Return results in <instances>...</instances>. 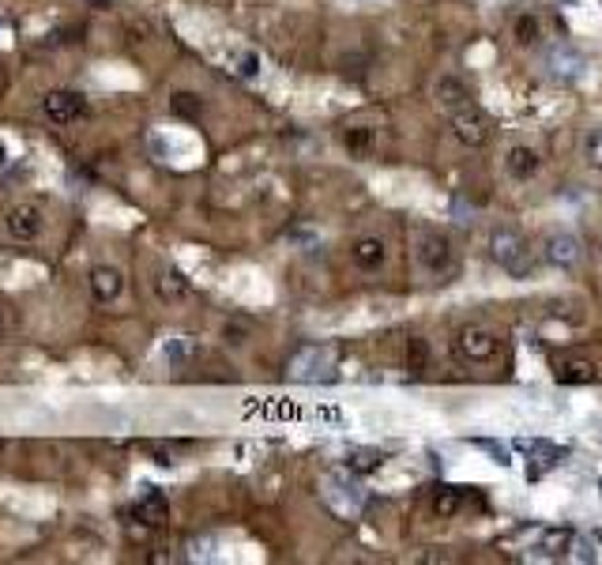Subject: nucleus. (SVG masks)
I'll return each mask as SVG.
<instances>
[{
  "label": "nucleus",
  "mask_w": 602,
  "mask_h": 565,
  "mask_svg": "<svg viewBox=\"0 0 602 565\" xmlns=\"http://www.w3.org/2000/svg\"><path fill=\"white\" fill-rule=\"evenodd\" d=\"M467 99H471V91L459 84L455 76H445V80L437 84V102H440V109H445V114H448V109H455V106H463Z\"/></svg>",
  "instance_id": "17"
},
{
  "label": "nucleus",
  "mask_w": 602,
  "mask_h": 565,
  "mask_svg": "<svg viewBox=\"0 0 602 565\" xmlns=\"http://www.w3.org/2000/svg\"><path fill=\"white\" fill-rule=\"evenodd\" d=\"M543 253L546 260L553 264V268H576V264L583 260V242L576 238V234H568V230H553L546 234V245H543Z\"/></svg>",
  "instance_id": "7"
},
{
  "label": "nucleus",
  "mask_w": 602,
  "mask_h": 565,
  "mask_svg": "<svg viewBox=\"0 0 602 565\" xmlns=\"http://www.w3.org/2000/svg\"><path fill=\"white\" fill-rule=\"evenodd\" d=\"M42 109L53 124H72L79 117H87V99L79 91H50L42 99Z\"/></svg>",
  "instance_id": "6"
},
{
  "label": "nucleus",
  "mask_w": 602,
  "mask_h": 565,
  "mask_svg": "<svg viewBox=\"0 0 602 565\" xmlns=\"http://www.w3.org/2000/svg\"><path fill=\"white\" fill-rule=\"evenodd\" d=\"M407 362H410V373H425L430 370V347H425V339H410L407 343Z\"/></svg>",
  "instance_id": "20"
},
{
  "label": "nucleus",
  "mask_w": 602,
  "mask_h": 565,
  "mask_svg": "<svg viewBox=\"0 0 602 565\" xmlns=\"http://www.w3.org/2000/svg\"><path fill=\"white\" fill-rule=\"evenodd\" d=\"M87 282H91V294L99 298V302H117V298L124 294V275H121L117 268H109V264L91 268Z\"/></svg>",
  "instance_id": "12"
},
{
  "label": "nucleus",
  "mask_w": 602,
  "mask_h": 565,
  "mask_svg": "<svg viewBox=\"0 0 602 565\" xmlns=\"http://www.w3.org/2000/svg\"><path fill=\"white\" fill-rule=\"evenodd\" d=\"M583 68H588V60H583L576 50H568V45H553V50L546 53V72L553 76V80H561V84L580 80Z\"/></svg>",
  "instance_id": "8"
},
{
  "label": "nucleus",
  "mask_w": 602,
  "mask_h": 565,
  "mask_svg": "<svg viewBox=\"0 0 602 565\" xmlns=\"http://www.w3.org/2000/svg\"><path fill=\"white\" fill-rule=\"evenodd\" d=\"M351 260L358 264L361 272H380V268H384V260H388V245H384V238H376V234H361V238H354V245H351Z\"/></svg>",
  "instance_id": "11"
},
{
  "label": "nucleus",
  "mask_w": 602,
  "mask_h": 565,
  "mask_svg": "<svg viewBox=\"0 0 602 565\" xmlns=\"http://www.w3.org/2000/svg\"><path fill=\"white\" fill-rule=\"evenodd\" d=\"M170 109H173L178 117L196 121L200 109H203V102H200V94H193V91H178V94H173V102H170Z\"/></svg>",
  "instance_id": "19"
},
{
  "label": "nucleus",
  "mask_w": 602,
  "mask_h": 565,
  "mask_svg": "<svg viewBox=\"0 0 602 565\" xmlns=\"http://www.w3.org/2000/svg\"><path fill=\"white\" fill-rule=\"evenodd\" d=\"M154 290L166 298V302H181V298L188 294V279H185V272L181 268H166L162 275L154 279Z\"/></svg>",
  "instance_id": "16"
},
{
  "label": "nucleus",
  "mask_w": 602,
  "mask_h": 565,
  "mask_svg": "<svg viewBox=\"0 0 602 565\" xmlns=\"http://www.w3.org/2000/svg\"><path fill=\"white\" fill-rule=\"evenodd\" d=\"M0 336H4V317H0Z\"/></svg>",
  "instance_id": "27"
},
{
  "label": "nucleus",
  "mask_w": 602,
  "mask_h": 565,
  "mask_svg": "<svg viewBox=\"0 0 602 565\" xmlns=\"http://www.w3.org/2000/svg\"><path fill=\"white\" fill-rule=\"evenodd\" d=\"M595 543H598V546H602V528H598V531H595Z\"/></svg>",
  "instance_id": "26"
},
{
  "label": "nucleus",
  "mask_w": 602,
  "mask_h": 565,
  "mask_svg": "<svg viewBox=\"0 0 602 565\" xmlns=\"http://www.w3.org/2000/svg\"><path fill=\"white\" fill-rule=\"evenodd\" d=\"M595 377H598V370L588 358H565L558 366V381H565V385H591Z\"/></svg>",
  "instance_id": "15"
},
{
  "label": "nucleus",
  "mask_w": 602,
  "mask_h": 565,
  "mask_svg": "<svg viewBox=\"0 0 602 565\" xmlns=\"http://www.w3.org/2000/svg\"><path fill=\"white\" fill-rule=\"evenodd\" d=\"M455 351L467 358V362H494V358H501L504 351V343L501 336L494 332V328H486V324H467V328H459L455 332Z\"/></svg>",
  "instance_id": "4"
},
{
  "label": "nucleus",
  "mask_w": 602,
  "mask_h": 565,
  "mask_svg": "<svg viewBox=\"0 0 602 565\" xmlns=\"http://www.w3.org/2000/svg\"><path fill=\"white\" fill-rule=\"evenodd\" d=\"M132 516H136L139 524H147V528L162 524V521H166V497L158 494V490H147V494L132 505Z\"/></svg>",
  "instance_id": "13"
},
{
  "label": "nucleus",
  "mask_w": 602,
  "mask_h": 565,
  "mask_svg": "<svg viewBox=\"0 0 602 565\" xmlns=\"http://www.w3.org/2000/svg\"><path fill=\"white\" fill-rule=\"evenodd\" d=\"M455 509H459V494H452V490L437 494V501H433V513H437V516H452Z\"/></svg>",
  "instance_id": "24"
},
{
  "label": "nucleus",
  "mask_w": 602,
  "mask_h": 565,
  "mask_svg": "<svg viewBox=\"0 0 602 565\" xmlns=\"http://www.w3.org/2000/svg\"><path fill=\"white\" fill-rule=\"evenodd\" d=\"M4 163H8V147H4V144H0V166H4Z\"/></svg>",
  "instance_id": "25"
},
{
  "label": "nucleus",
  "mask_w": 602,
  "mask_h": 565,
  "mask_svg": "<svg viewBox=\"0 0 602 565\" xmlns=\"http://www.w3.org/2000/svg\"><path fill=\"white\" fill-rule=\"evenodd\" d=\"M504 170H509L512 181H531V178H538V170H543V155L527 144H512L504 151Z\"/></svg>",
  "instance_id": "9"
},
{
  "label": "nucleus",
  "mask_w": 602,
  "mask_h": 565,
  "mask_svg": "<svg viewBox=\"0 0 602 565\" xmlns=\"http://www.w3.org/2000/svg\"><path fill=\"white\" fill-rule=\"evenodd\" d=\"M336 366H339V351L336 347H305V351L294 354L290 377L294 381L321 385V381H331V377H336Z\"/></svg>",
  "instance_id": "5"
},
{
  "label": "nucleus",
  "mask_w": 602,
  "mask_h": 565,
  "mask_svg": "<svg viewBox=\"0 0 602 565\" xmlns=\"http://www.w3.org/2000/svg\"><path fill=\"white\" fill-rule=\"evenodd\" d=\"M351 467L354 471H376L380 467V452H366V449L351 452Z\"/></svg>",
  "instance_id": "23"
},
{
  "label": "nucleus",
  "mask_w": 602,
  "mask_h": 565,
  "mask_svg": "<svg viewBox=\"0 0 602 565\" xmlns=\"http://www.w3.org/2000/svg\"><path fill=\"white\" fill-rule=\"evenodd\" d=\"M448 124H452V136L459 139V144H467V147H486L489 136H494V121H489L486 109L479 102H471V99L463 106L448 109Z\"/></svg>",
  "instance_id": "3"
},
{
  "label": "nucleus",
  "mask_w": 602,
  "mask_h": 565,
  "mask_svg": "<svg viewBox=\"0 0 602 565\" xmlns=\"http://www.w3.org/2000/svg\"><path fill=\"white\" fill-rule=\"evenodd\" d=\"M415 264H418V272L422 275H445L452 272V264H455V249H452V238L445 230H418V238H415Z\"/></svg>",
  "instance_id": "2"
},
{
  "label": "nucleus",
  "mask_w": 602,
  "mask_h": 565,
  "mask_svg": "<svg viewBox=\"0 0 602 565\" xmlns=\"http://www.w3.org/2000/svg\"><path fill=\"white\" fill-rule=\"evenodd\" d=\"M343 147L354 155V159H369L373 147H376V129L369 124H354V129L343 132Z\"/></svg>",
  "instance_id": "14"
},
{
  "label": "nucleus",
  "mask_w": 602,
  "mask_h": 565,
  "mask_svg": "<svg viewBox=\"0 0 602 565\" xmlns=\"http://www.w3.org/2000/svg\"><path fill=\"white\" fill-rule=\"evenodd\" d=\"M234 65H237L234 72H237V76H245V80H257V76H260V57H257V53H249V50H245V53H237V57H234Z\"/></svg>",
  "instance_id": "22"
},
{
  "label": "nucleus",
  "mask_w": 602,
  "mask_h": 565,
  "mask_svg": "<svg viewBox=\"0 0 602 565\" xmlns=\"http://www.w3.org/2000/svg\"><path fill=\"white\" fill-rule=\"evenodd\" d=\"M512 35H516V45H524V50H535L538 42H543V23L535 20V15H519L512 23Z\"/></svg>",
  "instance_id": "18"
},
{
  "label": "nucleus",
  "mask_w": 602,
  "mask_h": 565,
  "mask_svg": "<svg viewBox=\"0 0 602 565\" xmlns=\"http://www.w3.org/2000/svg\"><path fill=\"white\" fill-rule=\"evenodd\" d=\"M583 159H588L595 170H602V129L583 136Z\"/></svg>",
  "instance_id": "21"
},
{
  "label": "nucleus",
  "mask_w": 602,
  "mask_h": 565,
  "mask_svg": "<svg viewBox=\"0 0 602 565\" xmlns=\"http://www.w3.org/2000/svg\"><path fill=\"white\" fill-rule=\"evenodd\" d=\"M486 257L494 260L501 272H509L512 279H527L535 272V249H531V242L524 238V234L512 230V227H501V230L489 234Z\"/></svg>",
  "instance_id": "1"
},
{
  "label": "nucleus",
  "mask_w": 602,
  "mask_h": 565,
  "mask_svg": "<svg viewBox=\"0 0 602 565\" xmlns=\"http://www.w3.org/2000/svg\"><path fill=\"white\" fill-rule=\"evenodd\" d=\"M4 227H8L12 238L30 242V238H38V234L45 230V219H42V211L35 208V203H20V208H12V211H8Z\"/></svg>",
  "instance_id": "10"
}]
</instances>
